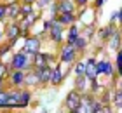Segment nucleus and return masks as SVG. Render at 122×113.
Listing matches in <instances>:
<instances>
[{
  "label": "nucleus",
  "instance_id": "obj_25",
  "mask_svg": "<svg viewBox=\"0 0 122 113\" xmlns=\"http://www.w3.org/2000/svg\"><path fill=\"white\" fill-rule=\"evenodd\" d=\"M113 104L117 106V108H120V106H122V89H119L117 92L113 94Z\"/></svg>",
  "mask_w": 122,
  "mask_h": 113
},
{
  "label": "nucleus",
  "instance_id": "obj_23",
  "mask_svg": "<svg viewBox=\"0 0 122 113\" xmlns=\"http://www.w3.org/2000/svg\"><path fill=\"white\" fill-rule=\"evenodd\" d=\"M77 37H79V28L77 26H71L70 31H68V44H73L77 40Z\"/></svg>",
  "mask_w": 122,
  "mask_h": 113
},
{
  "label": "nucleus",
  "instance_id": "obj_7",
  "mask_svg": "<svg viewBox=\"0 0 122 113\" xmlns=\"http://www.w3.org/2000/svg\"><path fill=\"white\" fill-rule=\"evenodd\" d=\"M49 31H51V38L54 42L59 44L61 40H63V25H61L59 21H52V26H51Z\"/></svg>",
  "mask_w": 122,
  "mask_h": 113
},
{
  "label": "nucleus",
  "instance_id": "obj_28",
  "mask_svg": "<svg viewBox=\"0 0 122 113\" xmlns=\"http://www.w3.org/2000/svg\"><path fill=\"white\" fill-rule=\"evenodd\" d=\"M30 12H33V9H31L30 4H23V5H21V16H23V18H25V16H28Z\"/></svg>",
  "mask_w": 122,
  "mask_h": 113
},
{
  "label": "nucleus",
  "instance_id": "obj_4",
  "mask_svg": "<svg viewBox=\"0 0 122 113\" xmlns=\"http://www.w3.org/2000/svg\"><path fill=\"white\" fill-rule=\"evenodd\" d=\"M40 47H42V40L38 37H28L25 40V52L28 56H35L37 52H40Z\"/></svg>",
  "mask_w": 122,
  "mask_h": 113
},
{
  "label": "nucleus",
  "instance_id": "obj_33",
  "mask_svg": "<svg viewBox=\"0 0 122 113\" xmlns=\"http://www.w3.org/2000/svg\"><path fill=\"white\" fill-rule=\"evenodd\" d=\"M49 2H51V0H37V4H38V7H40V9L47 7V5H49Z\"/></svg>",
  "mask_w": 122,
  "mask_h": 113
},
{
  "label": "nucleus",
  "instance_id": "obj_13",
  "mask_svg": "<svg viewBox=\"0 0 122 113\" xmlns=\"http://www.w3.org/2000/svg\"><path fill=\"white\" fill-rule=\"evenodd\" d=\"M56 21H59L61 25H71L75 21V14L73 12H58Z\"/></svg>",
  "mask_w": 122,
  "mask_h": 113
},
{
  "label": "nucleus",
  "instance_id": "obj_5",
  "mask_svg": "<svg viewBox=\"0 0 122 113\" xmlns=\"http://www.w3.org/2000/svg\"><path fill=\"white\" fill-rule=\"evenodd\" d=\"M77 52L79 50L75 49V45L66 42V45H63V49H61V61L63 63H73L77 59Z\"/></svg>",
  "mask_w": 122,
  "mask_h": 113
},
{
  "label": "nucleus",
  "instance_id": "obj_24",
  "mask_svg": "<svg viewBox=\"0 0 122 113\" xmlns=\"http://www.w3.org/2000/svg\"><path fill=\"white\" fill-rule=\"evenodd\" d=\"M30 99H31L30 90H21V106H26L30 103Z\"/></svg>",
  "mask_w": 122,
  "mask_h": 113
},
{
  "label": "nucleus",
  "instance_id": "obj_8",
  "mask_svg": "<svg viewBox=\"0 0 122 113\" xmlns=\"http://www.w3.org/2000/svg\"><path fill=\"white\" fill-rule=\"evenodd\" d=\"M37 73H38V77H40V82H42V85L44 84H49L51 82V75H52V68L46 64V66H40V68H35Z\"/></svg>",
  "mask_w": 122,
  "mask_h": 113
},
{
  "label": "nucleus",
  "instance_id": "obj_34",
  "mask_svg": "<svg viewBox=\"0 0 122 113\" xmlns=\"http://www.w3.org/2000/svg\"><path fill=\"white\" fill-rule=\"evenodd\" d=\"M12 47L10 44H7V45H4V47H0V56H4V54H7V50Z\"/></svg>",
  "mask_w": 122,
  "mask_h": 113
},
{
  "label": "nucleus",
  "instance_id": "obj_36",
  "mask_svg": "<svg viewBox=\"0 0 122 113\" xmlns=\"http://www.w3.org/2000/svg\"><path fill=\"white\" fill-rule=\"evenodd\" d=\"M115 19H119V12H113V14H112V18H110V21H112V23H113Z\"/></svg>",
  "mask_w": 122,
  "mask_h": 113
},
{
  "label": "nucleus",
  "instance_id": "obj_37",
  "mask_svg": "<svg viewBox=\"0 0 122 113\" xmlns=\"http://www.w3.org/2000/svg\"><path fill=\"white\" fill-rule=\"evenodd\" d=\"M75 4H79V5H86V4H87V0H75Z\"/></svg>",
  "mask_w": 122,
  "mask_h": 113
},
{
  "label": "nucleus",
  "instance_id": "obj_27",
  "mask_svg": "<svg viewBox=\"0 0 122 113\" xmlns=\"http://www.w3.org/2000/svg\"><path fill=\"white\" fill-rule=\"evenodd\" d=\"M86 68H87L86 63H75V73L77 75H86Z\"/></svg>",
  "mask_w": 122,
  "mask_h": 113
},
{
  "label": "nucleus",
  "instance_id": "obj_18",
  "mask_svg": "<svg viewBox=\"0 0 122 113\" xmlns=\"http://www.w3.org/2000/svg\"><path fill=\"white\" fill-rule=\"evenodd\" d=\"M80 111L94 113V99L92 98H82V108H80Z\"/></svg>",
  "mask_w": 122,
  "mask_h": 113
},
{
  "label": "nucleus",
  "instance_id": "obj_16",
  "mask_svg": "<svg viewBox=\"0 0 122 113\" xmlns=\"http://www.w3.org/2000/svg\"><path fill=\"white\" fill-rule=\"evenodd\" d=\"M108 44H110V49H113V50H117V49L120 47V33H119L117 30H113V33L110 35Z\"/></svg>",
  "mask_w": 122,
  "mask_h": 113
},
{
  "label": "nucleus",
  "instance_id": "obj_17",
  "mask_svg": "<svg viewBox=\"0 0 122 113\" xmlns=\"http://www.w3.org/2000/svg\"><path fill=\"white\" fill-rule=\"evenodd\" d=\"M25 23H23V33H25V30H26V28H31L33 25H35V23H37V19H38V14L35 12V10H33V12H30L28 16H25Z\"/></svg>",
  "mask_w": 122,
  "mask_h": 113
},
{
  "label": "nucleus",
  "instance_id": "obj_6",
  "mask_svg": "<svg viewBox=\"0 0 122 113\" xmlns=\"http://www.w3.org/2000/svg\"><path fill=\"white\" fill-rule=\"evenodd\" d=\"M9 80H10V85H12V87H21L26 82V73H25V70H14L12 73H10Z\"/></svg>",
  "mask_w": 122,
  "mask_h": 113
},
{
  "label": "nucleus",
  "instance_id": "obj_32",
  "mask_svg": "<svg viewBox=\"0 0 122 113\" xmlns=\"http://www.w3.org/2000/svg\"><path fill=\"white\" fill-rule=\"evenodd\" d=\"M99 111H105L103 104H101V103H98V101H94V113H99Z\"/></svg>",
  "mask_w": 122,
  "mask_h": 113
},
{
  "label": "nucleus",
  "instance_id": "obj_19",
  "mask_svg": "<svg viewBox=\"0 0 122 113\" xmlns=\"http://www.w3.org/2000/svg\"><path fill=\"white\" fill-rule=\"evenodd\" d=\"M98 66V73H105V75H112L113 73V68L108 61H101V63H96Z\"/></svg>",
  "mask_w": 122,
  "mask_h": 113
},
{
  "label": "nucleus",
  "instance_id": "obj_42",
  "mask_svg": "<svg viewBox=\"0 0 122 113\" xmlns=\"http://www.w3.org/2000/svg\"><path fill=\"white\" fill-rule=\"evenodd\" d=\"M120 110H122V106H120Z\"/></svg>",
  "mask_w": 122,
  "mask_h": 113
},
{
  "label": "nucleus",
  "instance_id": "obj_10",
  "mask_svg": "<svg viewBox=\"0 0 122 113\" xmlns=\"http://www.w3.org/2000/svg\"><path fill=\"white\" fill-rule=\"evenodd\" d=\"M87 68H86V77L89 80H96V77L99 75L98 73V66H96V61L94 59H87Z\"/></svg>",
  "mask_w": 122,
  "mask_h": 113
},
{
  "label": "nucleus",
  "instance_id": "obj_9",
  "mask_svg": "<svg viewBox=\"0 0 122 113\" xmlns=\"http://www.w3.org/2000/svg\"><path fill=\"white\" fill-rule=\"evenodd\" d=\"M56 10L58 12H75V2H71V0H58Z\"/></svg>",
  "mask_w": 122,
  "mask_h": 113
},
{
  "label": "nucleus",
  "instance_id": "obj_1",
  "mask_svg": "<svg viewBox=\"0 0 122 113\" xmlns=\"http://www.w3.org/2000/svg\"><path fill=\"white\" fill-rule=\"evenodd\" d=\"M30 64L33 68V61L28 59V54L25 50H21V52H16L12 56V61H10L9 68H12V70H28Z\"/></svg>",
  "mask_w": 122,
  "mask_h": 113
},
{
  "label": "nucleus",
  "instance_id": "obj_14",
  "mask_svg": "<svg viewBox=\"0 0 122 113\" xmlns=\"http://www.w3.org/2000/svg\"><path fill=\"white\" fill-rule=\"evenodd\" d=\"M26 84L28 85H31V87H35V85H42V82H40V77H38V73H37V70L33 68V70L26 75Z\"/></svg>",
  "mask_w": 122,
  "mask_h": 113
},
{
  "label": "nucleus",
  "instance_id": "obj_21",
  "mask_svg": "<svg viewBox=\"0 0 122 113\" xmlns=\"http://www.w3.org/2000/svg\"><path fill=\"white\" fill-rule=\"evenodd\" d=\"M87 78L86 75H77V80H75V87L79 92H86V84H87Z\"/></svg>",
  "mask_w": 122,
  "mask_h": 113
},
{
  "label": "nucleus",
  "instance_id": "obj_11",
  "mask_svg": "<svg viewBox=\"0 0 122 113\" xmlns=\"http://www.w3.org/2000/svg\"><path fill=\"white\" fill-rule=\"evenodd\" d=\"M19 16H21V5L16 4V2L9 4V5H7V18L12 19V21H18Z\"/></svg>",
  "mask_w": 122,
  "mask_h": 113
},
{
  "label": "nucleus",
  "instance_id": "obj_41",
  "mask_svg": "<svg viewBox=\"0 0 122 113\" xmlns=\"http://www.w3.org/2000/svg\"><path fill=\"white\" fill-rule=\"evenodd\" d=\"M119 85H120V89H122V80H120V84H119Z\"/></svg>",
  "mask_w": 122,
  "mask_h": 113
},
{
  "label": "nucleus",
  "instance_id": "obj_3",
  "mask_svg": "<svg viewBox=\"0 0 122 113\" xmlns=\"http://www.w3.org/2000/svg\"><path fill=\"white\" fill-rule=\"evenodd\" d=\"M23 35V30H21V26L18 25V21H12V23H9L7 26H5V37L9 38V44L10 45H14L16 40Z\"/></svg>",
  "mask_w": 122,
  "mask_h": 113
},
{
  "label": "nucleus",
  "instance_id": "obj_29",
  "mask_svg": "<svg viewBox=\"0 0 122 113\" xmlns=\"http://www.w3.org/2000/svg\"><path fill=\"white\" fill-rule=\"evenodd\" d=\"M7 19V5L5 4H0V23Z\"/></svg>",
  "mask_w": 122,
  "mask_h": 113
},
{
  "label": "nucleus",
  "instance_id": "obj_31",
  "mask_svg": "<svg viewBox=\"0 0 122 113\" xmlns=\"http://www.w3.org/2000/svg\"><path fill=\"white\" fill-rule=\"evenodd\" d=\"M7 71H9V66H5L4 63H2V61H0V77H5V75H7Z\"/></svg>",
  "mask_w": 122,
  "mask_h": 113
},
{
  "label": "nucleus",
  "instance_id": "obj_39",
  "mask_svg": "<svg viewBox=\"0 0 122 113\" xmlns=\"http://www.w3.org/2000/svg\"><path fill=\"white\" fill-rule=\"evenodd\" d=\"M103 2H105V0H96V5H98V7H101Z\"/></svg>",
  "mask_w": 122,
  "mask_h": 113
},
{
  "label": "nucleus",
  "instance_id": "obj_30",
  "mask_svg": "<svg viewBox=\"0 0 122 113\" xmlns=\"http://www.w3.org/2000/svg\"><path fill=\"white\" fill-rule=\"evenodd\" d=\"M117 70H119V73L122 75V50L117 54Z\"/></svg>",
  "mask_w": 122,
  "mask_h": 113
},
{
  "label": "nucleus",
  "instance_id": "obj_12",
  "mask_svg": "<svg viewBox=\"0 0 122 113\" xmlns=\"http://www.w3.org/2000/svg\"><path fill=\"white\" fill-rule=\"evenodd\" d=\"M49 59H51V56L42 54V52H37L35 56H33V68H40V66L49 64Z\"/></svg>",
  "mask_w": 122,
  "mask_h": 113
},
{
  "label": "nucleus",
  "instance_id": "obj_35",
  "mask_svg": "<svg viewBox=\"0 0 122 113\" xmlns=\"http://www.w3.org/2000/svg\"><path fill=\"white\" fill-rule=\"evenodd\" d=\"M92 31H94V28H92V26H89V28H87V30L84 31V37H86V38H89V37L92 35Z\"/></svg>",
  "mask_w": 122,
  "mask_h": 113
},
{
  "label": "nucleus",
  "instance_id": "obj_26",
  "mask_svg": "<svg viewBox=\"0 0 122 113\" xmlns=\"http://www.w3.org/2000/svg\"><path fill=\"white\" fill-rule=\"evenodd\" d=\"M9 96H10L9 90H2V92H0V106H7Z\"/></svg>",
  "mask_w": 122,
  "mask_h": 113
},
{
  "label": "nucleus",
  "instance_id": "obj_2",
  "mask_svg": "<svg viewBox=\"0 0 122 113\" xmlns=\"http://www.w3.org/2000/svg\"><path fill=\"white\" fill-rule=\"evenodd\" d=\"M65 104H66V108H68L70 111H80L82 108V96L79 94V90H70L68 96H66V99H65Z\"/></svg>",
  "mask_w": 122,
  "mask_h": 113
},
{
  "label": "nucleus",
  "instance_id": "obj_40",
  "mask_svg": "<svg viewBox=\"0 0 122 113\" xmlns=\"http://www.w3.org/2000/svg\"><path fill=\"white\" fill-rule=\"evenodd\" d=\"M119 19H120V25H122V9L119 10Z\"/></svg>",
  "mask_w": 122,
  "mask_h": 113
},
{
  "label": "nucleus",
  "instance_id": "obj_22",
  "mask_svg": "<svg viewBox=\"0 0 122 113\" xmlns=\"http://www.w3.org/2000/svg\"><path fill=\"white\" fill-rule=\"evenodd\" d=\"M73 45H75V49L80 52V50H84V49H86V45H87V38H86V37H77V40L73 42Z\"/></svg>",
  "mask_w": 122,
  "mask_h": 113
},
{
  "label": "nucleus",
  "instance_id": "obj_15",
  "mask_svg": "<svg viewBox=\"0 0 122 113\" xmlns=\"http://www.w3.org/2000/svg\"><path fill=\"white\" fill-rule=\"evenodd\" d=\"M61 82H63V71H61L59 66H56V68H52V75H51V82H49V84L59 85Z\"/></svg>",
  "mask_w": 122,
  "mask_h": 113
},
{
  "label": "nucleus",
  "instance_id": "obj_20",
  "mask_svg": "<svg viewBox=\"0 0 122 113\" xmlns=\"http://www.w3.org/2000/svg\"><path fill=\"white\" fill-rule=\"evenodd\" d=\"M7 106H21V90H16V92H10Z\"/></svg>",
  "mask_w": 122,
  "mask_h": 113
},
{
  "label": "nucleus",
  "instance_id": "obj_38",
  "mask_svg": "<svg viewBox=\"0 0 122 113\" xmlns=\"http://www.w3.org/2000/svg\"><path fill=\"white\" fill-rule=\"evenodd\" d=\"M21 2H23V4H30V5H31V4H35L37 0H21Z\"/></svg>",
  "mask_w": 122,
  "mask_h": 113
}]
</instances>
